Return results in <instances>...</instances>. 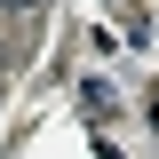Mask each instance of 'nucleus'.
Masks as SVG:
<instances>
[{"instance_id":"obj_1","label":"nucleus","mask_w":159,"mask_h":159,"mask_svg":"<svg viewBox=\"0 0 159 159\" xmlns=\"http://www.w3.org/2000/svg\"><path fill=\"white\" fill-rule=\"evenodd\" d=\"M80 103H88V119H111V88H103V80H88V88H80Z\"/></svg>"},{"instance_id":"obj_2","label":"nucleus","mask_w":159,"mask_h":159,"mask_svg":"<svg viewBox=\"0 0 159 159\" xmlns=\"http://www.w3.org/2000/svg\"><path fill=\"white\" fill-rule=\"evenodd\" d=\"M8 8H40V0H8Z\"/></svg>"},{"instance_id":"obj_3","label":"nucleus","mask_w":159,"mask_h":159,"mask_svg":"<svg viewBox=\"0 0 159 159\" xmlns=\"http://www.w3.org/2000/svg\"><path fill=\"white\" fill-rule=\"evenodd\" d=\"M119 8H135V0H119Z\"/></svg>"}]
</instances>
